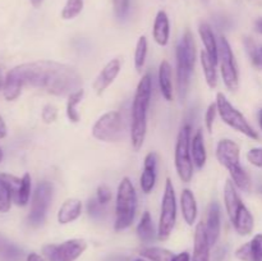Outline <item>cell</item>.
<instances>
[{"instance_id": "6da1fadb", "label": "cell", "mask_w": 262, "mask_h": 261, "mask_svg": "<svg viewBox=\"0 0 262 261\" xmlns=\"http://www.w3.org/2000/svg\"><path fill=\"white\" fill-rule=\"evenodd\" d=\"M26 86L55 96H69L82 89V77L73 67L58 61L38 60L20 64L5 76L4 97L9 101L15 100Z\"/></svg>"}, {"instance_id": "7a4b0ae2", "label": "cell", "mask_w": 262, "mask_h": 261, "mask_svg": "<svg viewBox=\"0 0 262 261\" xmlns=\"http://www.w3.org/2000/svg\"><path fill=\"white\" fill-rule=\"evenodd\" d=\"M152 96V78L146 73L136 89L130 113V143L135 151H140L147 133V113Z\"/></svg>"}, {"instance_id": "3957f363", "label": "cell", "mask_w": 262, "mask_h": 261, "mask_svg": "<svg viewBox=\"0 0 262 261\" xmlns=\"http://www.w3.org/2000/svg\"><path fill=\"white\" fill-rule=\"evenodd\" d=\"M177 82L178 94L182 101L186 100L188 94L191 77L196 64V44L191 31L187 30L177 45Z\"/></svg>"}, {"instance_id": "277c9868", "label": "cell", "mask_w": 262, "mask_h": 261, "mask_svg": "<svg viewBox=\"0 0 262 261\" xmlns=\"http://www.w3.org/2000/svg\"><path fill=\"white\" fill-rule=\"evenodd\" d=\"M138 207L137 191L132 181L127 177L119 182L115 201V223L114 229L117 232L128 229L135 222Z\"/></svg>"}, {"instance_id": "5b68a950", "label": "cell", "mask_w": 262, "mask_h": 261, "mask_svg": "<svg viewBox=\"0 0 262 261\" xmlns=\"http://www.w3.org/2000/svg\"><path fill=\"white\" fill-rule=\"evenodd\" d=\"M191 138L192 127L186 123L181 128L177 137L176 151H174V163H176L177 174L184 183H189L193 178V161L191 155Z\"/></svg>"}, {"instance_id": "8992f818", "label": "cell", "mask_w": 262, "mask_h": 261, "mask_svg": "<svg viewBox=\"0 0 262 261\" xmlns=\"http://www.w3.org/2000/svg\"><path fill=\"white\" fill-rule=\"evenodd\" d=\"M177 196L174 191L173 182L170 178L166 179L164 188L163 200H161L160 217L158 225V240L166 241L173 233L177 223Z\"/></svg>"}, {"instance_id": "52a82bcc", "label": "cell", "mask_w": 262, "mask_h": 261, "mask_svg": "<svg viewBox=\"0 0 262 261\" xmlns=\"http://www.w3.org/2000/svg\"><path fill=\"white\" fill-rule=\"evenodd\" d=\"M216 106H217V114H219L220 119L229 125L233 129L238 130V132L243 133L247 137L252 138V140H258V133L256 132L255 128L247 122L245 115L230 104L229 100L227 99L223 92H219L216 95Z\"/></svg>"}, {"instance_id": "ba28073f", "label": "cell", "mask_w": 262, "mask_h": 261, "mask_svg": "<svg viewBox=\"0 0 262 261\" xmlns=\"http://www.w3.org/2000/svg\"><path fill=\"white\" fill-rule=\"evenodd\" d=\"M219 44V66L223 81L230 91H237L239 87V73L235 63V56L233 54L232 46L225 36H220L217 38Z\"/></svg>"}, {"instance_id": "9c48e42d", "label": "cell", "mask_w": 262, "mask_h": 261, "mask_svg": "<svg viewBox=\"0 0 262 261\" xmlns=\"http://www.w3.org/2000/svg\"><path fill=\"white\" fill-rule=\"evenodd\" d=\"M53 199V184L42 181L36 186L31 202V210L28 214V223L32 227H38L45 220L49 206Z\"/></svg>"}, {"instance_id": "30bf717a", "label": "cell", "mask_w": 262, "mask_h": 261, "mask_svg": "<svg viewBox=\"0 0 262 261\" xmlns=\"http://www.w3.org/2000/svg\"><path fill=\"white\" fill-rule=\"evenodd\" d=\"M86 241L73 238L59 245L43 246L42 255L46 261H76L86 251Z\"/></svg>"}, {"instance_id": "8fae6325", "label": "cell", "mask_w": 262, "mask_h": 261, "mask_svg": "<svg viewBox=\"0 0 262 261\" xmlns=\"http://www.w3.org/2000/svg\"><path fill=\"white\" fill-rule=\"evenodd\" d=\"M122 133L123 122L119 112L105 113L92 127V136L101 142H117Z\"/></svg>"}, {"instance_id": "7c38bea8", "label": "cell", "mask_w": 262, "mask_h": 261, "mask_svg": "<svg viewBox=\"0 0 262 261\" xmlns=\"http://www.w3.org/2000/svg\"><path fill=\"white\" fill-rule=\"evenodd\" d=\"M216 159L228 170L242 165L241 164V148L238 143L229 138H223L217 142Z\"/></svg>"}, {"instance_id": "4fadbf2b", "label": "cell", "mask_w": 262, "mask_h": 261, "mask_svg": "<svg viewBox=\"0 0 262 261\" xmlns=\"http://www.w3.org/2000/svg\"><path fill=\"white\" fill-rule=\"evenodd\" d=\"M205 230H206L207 240L211 247L216 245L222 232V209L217 202H211L207 207L206 220H205Z\"/></svg>"}, {"instance_id": "5bb4252c", "label": "cell", "mask_w": 262, "mask_h": 261, "mask_svg": "<svg viewBox=\"0 0 262 261\" xmlns=\"http://www.w3.org/2000/svg\"><path fill=\"white\" fill-rule=\"evenodd\" d=\"M120 69H122V61H120V59H112L101 69L99 76L95 78L94 83H92V89L96 92V95L104 94L105 90H107V87L115 81L118 74L120 73Z\"/></svg>"}, {"instance_id": "9a60e30c", "label": "cell", "mask_w": 262, "mask_h": 261, "mask_svg": "<svg viewBox=\"0 0 262 261\" xmlns=\"http://www.w3.org/2000/svg\"><path fill=\"white\" fill-rule=\"evenodd\" d=\"M156 168H158V154L148 153L143 161V171L140 178L141 189L145 194L152 192L156 184Z\"/></svg>"}, {"instance_id": "2e32d148", "label": "cell", "mask_w": 262, "mask_h": 261, "mask_svg": "<svg viewBox=\"0 0 262 261\" xmlns=\"http://www.w3.org/2000/svg\"><path fill=\"white\" fill-rule=\"evenodd\" d=\"M210 246L207 240L206 230H205L204 220L196 225L194 230V248L192 261H210Z\"/></svg>"}, {"instance_id": "e0dca14e", "label": "cell", "mask_w": 262, "mask_h": 261, "mask_svg": "<svg viewBox=\"0 0 262 261\" xmlns=\"http://www.w3.org/2000/svg\"><path fill=\"white\" fill-rule=\"evenodd\" d=\"M235 232L239 235H250L255 228V217L245 204L241 205L234 216L230 219Z\"/></svg>"}, {"instance_id": "ac0fdd59", "label": "cell", "mask_w": 262, "mask_h": 261, "mask_svg": "<svg viewBox=\"0 0 262 261\" xmlns=\"http://www.w3.org/2000/svg\"><path fill=\"white\" fill-rule=\"evenodd\" d=\"M235 257L241 261H262V234H256L250 242L235 251Z\"/></svg>"}, {"instance_id": "d6986e66", "label": "cell", "mask_w": 262, "mask_h": 261, "mask_svg": "<svg viewBox=\"0 0 262 261\" xmlns=\"http://www.w3.org/2000/svg\"><path fill=\"white\" fill-rule=\"evenodd\" d=\"M199 35L205 46V51L209 54V56L215 61V63L219 64V44H217V38L215 37L214 31L210 27L209 23H200Z\"/></svg>"}, {"instance_id": "ffe728a7", "label": "cell", "mask_w": 262, "mask_h": 261, "mask_svg": "<svg viewBox=\"0 0 262 261\" xmlns=\"http://www.w3.org/2000/svg\"><path fill=\"white\" fill-rule=\"evenodd\" d=\"M82 214V202L78 199H68L61 204V206L59 207L58 215H56V219H58L59 224H69V223H73L74 220L78 219Z\"/></svg>"}, {"instance_id": "44dd1931", "label": "cell", "mask_w": 262, "mask_h": 261, "mask_svg": "<svg viewBox=\"0 0 262 261\" xmlns=\"http://www.w3.org/2000/svg\"><path fill=\"white\" fill-rule=\"evenodd\" d=\"M152 37L155 42L160 46H166L170 38V23L169 17L164 10L158 12L152 27Z\"/></svg>"}, {"instance_id": "7402d4cb", "label": "cell", "mask_w": 262, "mask_h": 261, "mask_svg": "<svg viewBox=\"0 0 262 261\" xmlns=\"http://www.w3.org/2000/svg\"><path fill=\"white\" fill-rule=\"evenodd\" d=\"M181 210L182 216L184 222L188 225H193L196 223L197 214H199V206H197L196 197L193 192L188 188H184L181 194Z\"/></svg>"}, {"instance_id": "603a6c76", "label": "cell", "mask_w": 262, "mask_h": 261, "mask_svg": "<svg viewBox=\"0 0 262 261\" xmlns=\"http://www.w3.org/2000/svg\"><path fill=\"white\" fill-rule=\"evenodd\" d=\"M159 87L166 101L173 100V69L168 60H163L159 67Z\"/></svg>"}, {"instance_id": "cb8c5ba5", "label": "cell", "mask_w": 262, "mask_h": 261, "mask_svg": "<svg viewBox=\"0 0 262 261\" xmlns=\"http://www.w3.org/2000/svg\"><path fill=\"white\" fill-rule=\"evenodd\" d=\"M191 155H192L193 165L196 166L197 169L204 168L207 160V153H206V146H205L204 133H202V129H197L196 133L192 136Z\"/></svg>"}, {"instance_id": "d4e9b609", "label": "cell", "mask_w": 262, "mask_h": 261, "mask_svg": "<svg viewBox=\"0 0 262 261\" xmlns=\"http://www.w3.org/2000/svg\"><path fill=\"white\" fill-rule=\"evenodd\" d=\"M242 204L243 201L241 199L239 193H238L237 187L233 183L232 179H228L224 186V205L229 219L234 216L235 212L238 211V209H239Z\"/></svg>"}, {"instance_id": "484cf974", "label": "cell", "mask_w": 262, "mask_h": 261, "mask_svg": "<svg viewBox=\"0 0 262 261\" xmlns=\"http://www.w3.org/2000/svg\"><path fill=\"white\" fill-rule=\"evenodd\" d=\"M136 232H137V235L141 240V242L143 243H151L155 241V238H158V232H156L155 227H154V222L150 212H143Z\"/></svg>"}, {"instance_id": "4316f807", "label": "cell", "mask_w": 262, "mask_h": 261, "mask_svg": "<svg viewBox=\"0 0 262 261\" xmlns=\"http://www.w3.org/2000/svg\"><path fill=\"white\" fill-rule=\"evenodd\" d=\"M200 61H201L202 71H204L205 79H206V83L210 89H215L217 86V71L216 66L217 64L212 60L209 56V54L205 50H202L200 53Z\"/></svg>"}, {"instance_id": "83f0119b", "label": "cell", "mask_w": 262, "mask_h": 261, "mask_svg": "<svg viewBox=\"0 0 262 261\" xmlns=\"http://www.w3.org/2000/svg\"><path fill=\"white\" fill-rule=\"evenodd\" d=\"M84 96V90L79 89L77 91L72 92L68 96V101H67V107H66V114L68 118L69 122L72 123H78L81 120V115H79L78 110H77V105L81 104V101L83 100Z\"/></svg>"}, {"instance_id": "f1b7e54d", "label": "cell", "mask_w": 262, "mask_h": 261, "mask_svg": "<svg viewBox=\"0 0 262 261\" xmlns=\"http://www.w3.org/2000/svg\"><path fill=\"white\" fill-rule=\"evenodd\" d=\"M31 176L26 173L25 176L20 178V183L18 188L15 189L14 194H13V202L17 204L18 206H26L30 201L31 196Z\"/></svg>"}, {"instance_id": "f546056e", "label": "cell", "mask_w": 262, "mask_h": 261, "mask_svg": "<svg viewBox=\"0 0 262 261\" xmlns=\"http://www.w3.org/2000/svg\"><path fill=\"white\" fill-rule=\"evenodd\" d=\"M228 171H229L230 179H232V182L235 184V187H237L238 189H241L242 192L251 191V186H252L251 178L242 165L235 166V168L230 169V170Z\"/></svg>"}, {"instance_id": "4dcf8cb0", "label": "cell", "mask_w": 262, "mask_h": 261, "mask_svg": "<svg viewBox=\"0 0 262 261\" xmlns=\"http://www.w3.org/2000/svg\"><path fill=\"white\" fill-rule=\"evenodd\" d=\"M140 255L151 261H171L174 257V253L171 251L166 248L154 247V246L141 248Z\"/></svg>"}, {"instance_id": "1f68e13d", "label": "cell", "mask_w": 262, "mask_h": 261, "mask_svg": "<svg viewBox=\"0 0 262 261\" xmlns=\"http://www.w3.org/2000/svg\"><path fill=\"white\" fill-rule=\"evenodd\" d=\"M147 38H146V36H141L137 41L135 51V67L137 69V72H142L143 67H145L146 58H147Z\"/></svg>"}, {"instance_id": "d6a6232c", "label": "cell", "mask_w": 262, "mask_h": 261, "mask_svg": "<svg viewBox=\"0 0 262 261\" xmlns=\"http://www.w3.org/2000/svg\"><path fill=\"white\" fill-rule=\"evenodd\" d=\"M13 202L12 189L9 184L5 181L3 174H0V211L7 212L10 209V205Z\"/></svg>"}, {"instance_id": "836d02e7", "label": "cell", "mask_w": 262, "mask_h": 261, "mask_svg": "<svg viewBox=\"0 0 262 261\" xmlns=\"http://www.w3.org/2000/svg\"><path fill=\"white\" fill-rule=\"evenodd\" d=\"M82 10H83V0H67L61 10V18L66 20L73 19L81 14Z\"/></svg>"}, {"instance_id": "e575fe53", "label": "cell", "mask_w": 262, "mask_h": 261, "mask_svg": "<svg viewBox=\"0 0 262 261\" xmlns=\"http://www.w3.org/2000/svg\"><path fill=\"white\" fill-rule=\"evenodd\" d=\"M129 4L130 0H113V8H114V13L119 19L127 17L128 12H129Z\"/></svg>"}, {"instance_id": "d590c367", "label": "cell", "mask_w": 262, "mask_h": 261, "mask_svg": "<svg viewBox=\"0 0 262 261\" xmlns=\"http://www.w3.org/2000/svg\"><path fill=\"white\" fill-rule=\"evenodd\" d=\"M245 45L252 63L255 64L256 67H260V48H257V45H256L251 38H246Z\"/></svg>"}, {"instance_id": "8d00e7d4", "label": "cell", "mask_w": 262, "mask_h": 261, "mask_svg": "<svg viewBox=\"0 0 262 261\" xmlns=\"http://www.w3.org/2000/svg\"><path fill=\"white\" fill-rule=\"evenodd\" d=\"M217 115V106L216 102H212V104L209 105L206 110V114H205V125H206L207 130L210 133L212 132V128H214V123L215 119H216Z\"/></svg>"}, {"instance_id": "74e56055", "label": "cell", "mask_w": 262, "mask_h": 261, "mask_svg": "<svg viewBox=\"0 0 262 261\" xmlns=\"http://www.w3.org/2000/svg\"><path fill=\"white\" fill-rule=\"evenodd\" d=\"M95 199H96L97 201H99L101 205L106 206V205L109 204V202L112 201V199H113L112 191H110V188L107 186H105V184H101V186L97 187L96 197H95Z\"/></svg>"}, {"instance_id": "f35d334b", "label": "cell", "mask_w": 262, "mask_h": 261, "mask_svg": "<svg viewBox=\"0 0 262 261\" xmlns=\"http://www.w3.org/2000/svg\"><path fill=\"white\" fill-rule=\"evenodd\" d=\"M41 118H42L43 122L48 123V124L54 123L56 120V118H58V110H56V107L53 106V105H45L42 109V113H41Z\"/></svg>"}, {"instance_id": "ab89813d", "label": "cell", "mask_w": 262, "mask_h": 261, "mask_svg": "<svg viewBox=\"0 0 262 261\" xmlns=\"http://www.w3.org/2000/svg\"><path fill=\"white\" fill-rule=\"evenodd\" d=\"M102 211H104V205L100 204L96 199H90L87 202V212L90 216L97 217L101 216Z\"/></svg>"}, {"instance_id": "60d3db41", "label": "cell", "mask_w": 262, "mask_h": 261, "mask_svg": "<svg viewBox=\"0 0 262 261\" xmlns=\"http://www.w3.org/2000/svg\"><path fill=\"white\" fill-rule=\"evenodd\" d=\"M247 160L252 165L257 166V168H262V147L251 148L247 153Z\"/></svg>"}, {"instance_id": "b9f144b4", "label": "cell", "mask_w": 262, "mask_h": 261, "mask_svg": "<svg viewBox=\"0 0 262 261\" xmlns=\"http://www.w3.org/2000/svg\"><path fill=\"white\" fill-rule=\"evenodd\" d=\"M2 255L5 260L13 261V260H17V258L19 257L20 251L18 250L17 247H14V246L5 245L4 247L2 248Z\"/></svg>"}, {"instance_id": "7bdbcfd3", "label": "cell", "mask_w": 262, "mask_h": 261, "mask_svg": "<svg viewBox=\"0 0 262 261\" xmlns=\"http://www.w3.org/2000/svg\"><path fill=\"white\" fill-rule=\"evenodd\" d=\"M171 261H192V257L187 251H184V252L178 253V255H174Z\"/></svg>"}, {"instance_id": "ee69618b", "label": "cell", "mask_w": 262, "mask_h": 261, "mask_svg": "<svg viewBox=\"0 0 262 261\" xmlns=\"http://www.w3.org/2000/svg\"><path fill=\"white\" fill-rule=\"evenodd\" d=\"M26 261H46V260H45V257H42V256L38 255V253L32 252L27 256Z\"/></svg>"}, {"instance_id": "f6af8a7d", "label": "cell", "mask_w": 262, "mask_h": 261, "mask_svg": "<svg viewBox=\"0 0 262 261\" xmlns=\"http://www.w3.org/2000/svg\"><path fill=\"white\" fill-rule=\"evenodd\" d=\"M5 136H7V125L3 118L0 117V138H4Z\"/></svg>"}, {"instance_id": "bcb514c9", "label": "cell", "mask_w": 262, "mask_h": 261, "mask_svg": "<svg viewBox=\"0 0 262 261\" xmlns=\"http://www.w3.org/2000/svg\"><path fill=\"white\" fill-rule=\"evenodd\" d=\"M255 28H256V31H257V32H260L262 35V18H258V19L256 20Z\"/></svg>"}, {"instance_id": "7dc6e473", "label": "cell", "mask_w": 262, "mask_h": 261, "mask_svg": "<svg viewBox=\"0 0 262 261\" xmlns=\"http://www.w3.org/2000/svg\"><path fill=\"white\" fill-rule=\"evenodd\" d=\"M30 2H31V4L33 5V7H35V8H38V7H40L41 4H42L43 0H30Z\"/></svg>"}, {"instance_id": "c3c4849f", "label": "cell", "mask_w": 262, "mask_h": 261, "mask_svg": "<svg viewBox=\"0 0 262 261\" xmlns=\"http://www.w3.org/2000/svg\"><path fill=\"white\" fill-rule=\"evenodd\" d=\"M258 124H260V128L262 129V109H260V112H258Z\"/></svg>"}, {"instance_id": "681fc988", "label": "cell", "mask_w": 262, "mask_h": 261, "mask_svg": "<svg viewBox=\"0 0 262 261\" xmlns=\"http://www.w3.org/2000/svg\"><path fill=\"white\" fill-rule=\"evenodd\" d=\"M4 81H5V78H3L2 69H0V89H3V87H4Z\"/></svg>"}, {"instance_id": "f907efd6", "label": "cell", "mask_w": 262, "mask_h": 261, "mask_svg": "<svg viewBox=\"0 0 262 261\" xmlns=\"http://www.w3.org/2000/svg\"><path fill=\"white\" fill-rule=\"evenodd\" d=\"M258 68H262V46L260 48V67Z\"/></svg>"}, {"instance_id": "816d5d0a", "label": "cell", "mask_w": 262, "mask_h": 261, "mask_svg": "<svg viewBox=\"0 0 262 261\" xmlns=\"http://www.w3.org/2000/svg\"><path fill=\"white\" fill-rule=\"evenodd\" d=\"M3 160V150H2V147H0V161Z\"/></svg>"}, {"instance_id": "f5cc1de1", "label": "cell", "mask_w": 262, "mask_h": 261, "mask_svg": "<svg viewBox=\"0 0 262 261\" xmlns=\"http://www.w3.org/2000/svg\"><path fill=\"white\" fill-rule=\"evenodd\" d=\"M136 261H146V260H143V258H137V260Z\"/></svg>"}, {"instance_id": "db71d44e", "label": "cell", "mask_w": 262, "mask_h": 261, "mask_svg": "<svg viewBox=\"0 0 262 261\" xmlns=\"http://www.w3.org/2000/svg\"><path fill=\"white\" fill-rule=\"evenodd\" d=\"M260 191H261V193H262V186H261V188H260Z\"/></svg>"}]
</instances>
